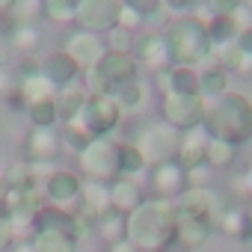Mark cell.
<instances>
[{
    "label": "cell",
    "instance_id": "cell-44",
    "mask_svg": "<svg viewBox=\"0 0 252 252\" xmlns=\"http://www.w3.org/2000/svg\"><path fill=\"white\" fill-rule=\"evenodd\" d=\"M234 42H237V48H240L246 57H252V24H249V27H243V30L237 33V39H234Z\"/></svg>",
    "mask_w": 252,
    "mask_h": 252
},
{
    "label": "cell",
    "instance_id": "cell-18",
    "mask_svg": "<svg viewBox=\"0 0 252 252\" xmlns=\"http://www.w3.org/2000/svg\"><path fill=\"white\" fill-rule=\"evenodd\" d=\"M205 149H208V134L202 128H193L181 137V146H178V163L190 172L196 166H205Z\"/></svg>",
    "mask_w": 252,
    "mask_h": 252
},
{
    "label": "cell",
    "instance_id": "cell-26",
    "mask_svg": "<svg viewBox=\"0 0 252 252\" xmlns=\"http://www.w3.org/2000/svg\"><path fill=\"white\" fill-rule=\"evenodd\" d=\"M237 160V146L225 143V140H214L208 137V149H205V163L211 169H228Z\"/></svg>",
    "mask_w": 252,
    "mask_h": 252
},
{
    "label": "cell",
    "instance_id": "cell-41",
    "mask_svg": "<svg viewBox=\"0 0 252 252\" xmlns=\"http://www.w3.org/2000/svg\"><path fill=\"white\" fill-rule=\"evenodd\" d=\"M18 27H21V21L15 12H0V42H12Z\"/></svg>",
    "mask_w": 252,
    "mask_h": 252
},
{
    "label": "cell",
    "instance_id": "cell-14",
    "mask_svg": "<svg viewBox=\"0 0 252 252\" xmlns=\"http://www.w3.org/2000/svg\"><path fill=\"white\" fill-rule=\"evenodd\" d=\"M152 184L155 190L169 199V196H181L187 190V169L178 163V160H166V163H158L155 172H152Z\"/></svg>",
    "mask_w": 252,
    "mask_h": 252
},
{
    "label": "cell",
    "instance_id": "cell-22",
    "mask_svg": "<svg viewBox=\"0 0 252 252\" xmlns=\"http://www.w3.org/2000/svg\"><path fill=\"white\" fill-rule=\"evenodd\" d=\"M211 237V220H178L175 222V240L184 249H199Z\"/></svg>",
    "mask_w": 252,
    "mask_h": 252
},
{
    "label": "cell",
    "instance_id": "cell-8",
    "mask_svg": "<svg viewBox=\"0 0 252 252\" xmlns=\"http://www.w3.org/2000/svg\"><path fill=\"white\" fill-rule=\"evenodd\" d=\"M77 160H80V169L92 178V181H113V178H119V169H116V146L107 140V137H98V140H92L80 155H77Z\"/></svg>",
    "mask_w": 252,
    "mask_h": 252
},
{
    "label": "cell",
    "instance_id": "cell-19",
    "mask_svg": "<svg viewBox=\"0 0 252 252\" xmlns=\"http://www.w3.org/2000/svg\"><path fill=\"white\" fill-rule=\"evenodd\" d=\"M80 190H83V184L71 169H57L45 181V193H48L51 202H71V199L80 196Z\"/></svg>",
    "mask_w": 252,
    "mask_h": 252
},
{
    "label": "cell",
    "instance_id": "cell-53",
    "mask_svg": "<svg viewBox=\"0 0 252 252\" xmlns=\"http://www.w3.org/2000/svg\"><path fill=\"white\" fill-rule=\"evenodd\" d=\"M243 3H246V6H252V0H243Z\"/></svg>",
    "mask_w": 252,
    "mask_h": 252
},
{
    "label": "cell",
    "instance_id": "cell-36",
    "mask_svg": "<svg viewBox=\"0 0 252 252\" xmlns=\"http://www.w3.org/2000/svg\"><path fill=\"white\" fill-rule=\"evenodd\" d=\"M60 140H63V146H68V149H71V152H77V155H80V152L92 143V137L80 128L77 122H65V128H63Z\"/></svg>",
    "mask_w": 252,
    "mask_h": 252
},
{
    "label": "cell",
    "instance_id": "cell-28",
    "mask_svg": "<svg viewBox=\"0 0 252 252\" xmlns=\"http://www.w3.org/2000/svg\"><path fill=\"white\" fill-rule=\"evenodd\" d=\"M205 21H208V36H211V42H214V45L234 42V39H237V33H240L237 21H234L231 15H211V18H205Z\"/></svg>",
    "mask_w": 252,
    "mask_h": 252
},
{
    "label": "cell",
    "instance_id": "cell-40",
    "mask_svg": "<svg viewBox=\"0 0 252 252\" xmlns=\"http://www.w3.org/2000/svg\"><path fill=\"white\" fill-rule=\"evenodd\" d=\"M122 6H128V9H134L137 15H143L146 21L149 18H155L160 9H163V0H119Z\"/></svg>",
    "mask_w": 252,
    "mask_h": 252
},
{
    "label": "cell",
    "instance_id": "cell-2",
    "mask_svg": "<svg viewBox=\"0 0 252 252\" xmlns=\"http://www.w3.org/2000/svg\"><path fill=\"white\" fill-rule=\"evenodd\" d=\"M128 237L137 249H163L175 237V205L169 199L143 202L128 217Z\"/></svg>",
    "mask_w": 252,
    "mask_h": 252
},
{
    "label": "cell",
    "instance_id": "cell-32",
    "mask_svg": "<svg viewBox=\"0 0 252 252\" xmlns=\"http://www.w3.org/2000/svg\"><path fill=\"white\" fill-rule=\"evenodd\" d=\"M36 252H74V240L68 234H60V231H39L36 234V243H33Z\"/></svg>",
    "mask_w": 252,
    "mask_h": 252
},
{
    "label": "cell",
    "instance_id": "cell-11",
    "mask_svg": "<svg viewBox=\"0 0 252 252\" xmlns=\"http://www.w3.org/2000/svg\"><path fill=\"white\" fill-rule=\"evenodd\" d=\"M95 68H98L101 77L110 83V89H116V86H122V83L137 80L140 63L134 60V54H125V51H107Z\"/></svg>",
    "mask_w": 252,
    "mask_h": 252
},
{
    "label": "cell",
    "instance_id": "cell-49",
    "mask_svg": "<svg viewBox=\"0 0 252 252\" xmlns=\"http://www.w3.org/2000/svg\"><path fill=\"white\" fill-rule=\"evenodd\" d=\"M6 193H9V184L0 178V205H3V199H6Z\"/></svg>",
    "mask_w": 252,
    "mask_h": 252
},
{
    "label": "cell",
    "instance_id": "cell-7",
    "mask_svg": "<svg viewBox=\"0 0 252 252\" xmlns=\"http://www.w3.org/2000/svg\"><path fill=\"white\" fill-rule=\"evenodd\" d=\"M178 146H181V134L175 128H169L166 122H155L143 131L137 149L143 152L146 163H166V160H175L178 158Z\"/></svg>",
    "mask_w": 252,
    "mask_h": 252
},
{
    "label": "cell",
    "instance_id": "cell-24",
    "mask_svg": "<svg viewBox=\"0 0 252 252\" xmlns=\"http://www.w3.org/2000/svg\"><path fill=\"white\" fill-rule=\"evenodd\" d=\"M36 225H39V231H60V234H68L71 240L77 237V228H74V217L71 214H65V211H60V208H42L39 214H36Z\"/></svg>",
    "mask_w": 252,
    "mask_h": 252
},
{
    "label": "cell",
    "instance_id": "cell-25",
    "mask_svg": "<svg viewBox=\"0 0 252 252\" xmlns=\"http://www.w3.org/2000/svg\"><path fill=\"white\" fill-rule=\"evenodd\" d=\"M36 175H39V163H33V160H15V163L6 166L3 181L12 190H33L36 187Z\"/></svg>",
    "mask_w": 252,
    "mask_h": 252
},
{
    "label": "cell",
    "instance_id": "cell-43",
    "mask_svg": "<svg viewBox=\"0 0 252 252\" xmlns=\"http://www.w3.org/2000/svg\"><path fill=\"white\" fill-rule=\"evenodd\" d=\"M240 3L243 0H208V9H211V15H231Z\"/></svg>",
    "mask_w": 252,
    "mask_h": 252
},
{
    "label": "cell",
    "instance_id": "cell-9",
    "mask_svg": "<svg viewBox=\"0 0 252 252\" xmlns=\"http://www.w3.org/2000/svg\"><path fill=\"white\" fill-rule=\"evenodd\" d=\"M80 68H92L101 63V57L107 54V42L104 36H95V33H86V30H74L68 39H65V48H63Z\"/></svg>",
    "mask_w": 252,
    "mask_h": 252
},
{
    "label": "cell",
    "instance_id": "cell-31",
    "mask_svg": "<svg viewBox=\"0 0 252 252\" xmlns=\"http://www.w3.org/2000/svg\"><path fill=\"white\" fill-rule=\"evenodd\" d=\"M110 98L119 104V110H137V107H143L146 92H143V83H140V80H131V83L116 86V89L110 92Z\"/></svg>",
    "mask_w": 252,
    "mask_h": 252
},
{
    "label": "cell",
    "instance_id": "cell-42",
    "mask_svg": "<svg viewBox=\"0 0 252 252\" xmlns=\"http://www.w3.org/2000/svg\"><path fill=\"white\" fill-rule=\"evenodd\" d=\"M143 24H146V18H143V15H137L134 9H128V6H122V9H119V27H122V30L137 33Z\"/></svg>",
    "mask_w": 252,
    "mask_h": 252
},
{
    "label": "cell",
    "instance_id": "cell-52",
    "mask_svg": "<svg viewBox=\"0 0 252 252\" xmlns=\"http://www.w3.org/2000/svg\"><path fill=\"white\" fill-rule=\"evenodd\" d=\"M249 187H252V169H249Z\"/></svg>",
    "mask_w": 252,
    "mask_h": 252
},
{
    "label": "cell",
    "instance_id": "cell-47",
    "mask_svg": "<svg viewBox=\"0 0 252 252\" xmlns=\"http://www.w3.org/2000/svg\"><path fill=\"white\" fill-rule=\"evenodd\" d=\"M110 252H140L131 240H116L113 246H110Z\"/></svg>",
    "mask_w": 252,
    "mask_h": 252
},
{
    "label": "cell",
    "instance_id": "cell-3",
    "mask_svg": "<svg viewBox=\"0 0 252 252\" xmlns=\"http://www.w3.org/2000/svg\"><path fill=\"white\" fill-rule=\"evenodd\" d=\"M166 42L172 48V65H199L214 54V42L208 36V21L202 15H178L166 24Z\"/></svg>",
    "mask_w": 252,
    "mask_h": 252
},
{
    "label": "cell",
    "instance_id": "cell-12",
    "mask_svg": "<svg viewBox=\"0 0 252 252\" xmlns=\"http://www.w3.org/2000/svg\"><path fill=\"white\" fill-rule=\"evenodd\" d=\"M39 71L45 74V80H48L54 89H63V86H71L83 68H80L65 51H51V54L39 63Z\"/></svg>",
    "mask_w": 252,
    "mask_h": 252
},
{
    "label": "cell",
    "instance_id": "cell-20",
    "mask_svg": "<svg viewBox=\"0 0 252 252\" xmlns=\"http://www.w3.org/2000/svg\"><path fill=\"white\" fill-rule=\"evenodd\" d=\"M225 92H228V71L222 65H217V63L202 65V71H199V95L205 101H214V98H220Z\"/></svg>",
    "mask_w": 252,
    "mask_h": 252
},
{
    "label": "cell",
    "instance_id": "cell-27",
    "mask_svg": "<svg viewBox=\"0 0 252 252\" xmlns=\"http://www.w3.org/2000/svg\"><path fill=\"white\" fill-rule=\"evenodd\" d=\"M116 169L119 175H137L140 169H146V158L134 143H119L116 146Z\"/></svg>",
    "mask_w": 252,
    "mask_h": 252
},
{
    "label": "cell",
    "instance_id": "cell-50",
    "mask_svg": "<svg viewBox=\"0 0 252 252\" xmlns=\"http://www.w3.org/2000/svg\"><path fill=\"white\" fill-rule=\"evenodd\" d=\"M18 252H36V249H33V246H21Z\"/></svg>",
    "mask_w": 252,
    "mask_h": 252
},
{
    "label": "cell",
    "instance_id": "cell-45",
    "mask_svg": "<svg viewBox=\"0 0 252 252\" xmlns=\"http://www.w3.org/2000/svg\"><path fill=\"white\" fill-rule=\"evenodd\" d=\"M196 3H199V0H163V6H166L169 12H178V15H181V12H190Z\"/></svg>",
    "mask_w": 252,
    "mask_h": 252
},
{
    "label": "cell",
    "instance_id": "cell-1",
    "mask_svg": "<svg viewBox=\"0 0 252 252\" xmlns=\"http://www.w3.org/2000/svg\"><path fill=\"white\" fill-rule=\"evenodd\" d=\"M202 131L214 140L243 146L252 140V101L243 92H225L208 101Z\"/></svg>",
    "mask_w": 252,
    "mask_h": 252
},
{
    "label": "cell",
    "instance_id": "cell-21",
    "mask_svg": "<svg viewBox=\"0 0 252 252\" xmlns=\"http://www.w3.org/2000/svg\"><path fill=\"white\" fill-rule=\"evenodd\" d=\"M86 89L83 86H63V89H57V95H54V104H57V116L63 119V122H74L77 116H80V110H83V104H86Z\"/></svg>",
    "mask_w": 252,
    "mask_h": 252
},
{
    "label": "cell",
    "instance_id": "cell-34",
    "mask_svg": "<svg viewBox=\"0 0 252 252\" xmlns=\"http://www.w3.org/2000/svg\"><path fill=\"white\" fill-rule=\"evenodd\" d=\"M211 57H214L217 65H222L225 71H237L246 54L237 48V42H225V45H214V54H211Z\"/></svg>",
    "mask_w": 252,
    "mask_h": 252
},
{
    "label": "cell",
    "instance_id": "cell-35",
    "mask_svg": "<svg viewBox=\"0 0 252 252\" xmlns=\"http://www.w3.org/2000/svg\"><path fill=\"white\" fill-rule=\"evenodd\" d=\"M98 225H101V234H104L107 240H113V243L122 240V234L128 231V222H125V220L119 217V211H113V208L98 217Z\"/></svg>",
    "mask_w": 252,
    "mask_h": 252
},
{
    "label": "cell",
    "instance_id": "cell-38",
    "mask_svg": "<svg viewBox=\"0 0 252 252\" xmlns=\"http://www.w3.org/2000/svg\"><path fill=\"white\" fill-rule=\"evenodd\" d=\"M104 42H107V51H125V54H134L137 33L116 27V30H110V33H107V39H104Z\"/></svg>",
    "mask_w": 252,
    "mask_h": 252
},
{
    "label": "cell",
    "instance_id": "cell-17",
    "mask_svg": "<svg viewBox=\"0 0 252 252\" xmlns=\"http://www.w3.org/2000/svg\"><path fill=\"white\" fill-rule=\"evenodd\" d=\"M143 205V187L137 184V181H131L128 175L125 178H113L110 181V208L113 211H137Z\"/></svg>",
    "mask_w": 252,
    "mask_h": 252
},
{
    "label": "cell",
    "instance_id": "cell-13",
    "mask_svg": "<svg viewBox=\"0 0 252 252\" xmlns=\"http://www.w3.org/2000/svg\"><path fill=\"white\" fill-rule=\"evenodd\" d=\"M214 214V196L208 187H190L175 202V222L178 220H211Z\"/></svg>",
    "mask_w": 252,
    "mask_h": 252
},
{
    "label": "cell",
    "instance_id": "cell-16",
    "mask_svg": "<svg viewBox=\"0 0 252 252\" xmlns=\"http://www.w3.org/2000/svg\"><path fill=\"white\" fill-rule=\"evenodd\" d=\"M24 149H27V158L33 163H48V160H54L60 155L63 140H60V134H54V128H36L27 137V146Z\"/></svg>",
    "mask_w": 252,
    "mask_h": 252
},
{
    "label": "cell",
    "instance_id": "cell-5",
    "mask_svg": "<svg viewBox=\"0 0 252 252\" xmlns=\"http://www.w3.org/2000/svg\"><path fill=\"white\" fill-rule=\"evenodd\" d=\"M119 119H122V110L110 95H89L74 122L92 140H98V137H107L119 128Z\"/></svg>",
    "mask_w": 252,
    "mask_h": 252
},
{
    "label": "cell",
    "instance_id": "cell-30",
    "mask_svg": "<svg viewBox=\"0 0 252 252\" xmlns=\"http://www.w3.org/2000/svg\"><path fill=\"white\" fill-rule=\"evenodd\" d=\"M83 193V208L86 211H92L95 217H101L104 211H110V184H104V181H89V187H83L80 190Z\"/></svg>",
    "mask_w": 252,
    "mask_h": 252
},
{
    "label": "cell",
    "instance_id": "cell-51",
    "mask_svg": "<svg viewBox=\"0 0 252 252\" xmlns=\"http://www.w3.org/2000/svg\"><path fill=\"white\" fill-rule=\"evenodd\" d=\"M0 68H3V48H0Z\"/></svg>",
    "mask_w": 252,
    "mask_h": 252
},
{
    "label": "cell",
    "instance_id": "cell-6",
    "mask_svg": "<svg viewBox=\"0 0 252 252\" xmlns=\"http://www.w3.org/2000/svg\"><path fill=\"white\" fill-rule=\"evenodd\" d=\"M119 0H77L74 30H86L95 36H107L119 27Z\"/></svg>",
    "mask_w": 252,
    "mask_h": 252
},
{
    "label": "cell",
    "instance_id": "cell-46",
    "mask_svg": "<svg viewBox=\"0 0 252 252\" xmlns=\"http://www.w3.org/2000/svg\"><path fill=\"white\" fill-rule=\"evenodd\" d=\"M9 240H12V222L9 217H0V252L9 246Z\"/></svg>",
    "mask_w": 252,
    "mask_h": 252
},
{
    "label": "cell",
    "instance_id": "cell-33",
    "mask_svg": "<svg viewBox=\"0 0 252 252\" xmlns=\"http://www.w3.org/2000/svg\"><path fill=\"white\" fill-rule=\"evenodd\" d=\"M27 116H30V122H33V128H54V125L60 122L54 98H45V101L30 104V107H27Z\"/></svg>",
    "mask_w": 252,
    "mask_h": 252
},
{
    "label": "cell",
    "instance_id": "cell-37",
    "mask_svg": "<svg viewBox=\"0 0 252 252\" xmlns=\"http://www.w3.org/2000/svg\"><path fill=\"white\" fill-rule=\"evenodd\" d=\"M12 45H15L24 57H30V54L39 48V27H36V24H21L18 33H15V39H12Z\"/></svg>",
    "mask_w": 252,
    "mask_h": 252
},
{
    "label": "cell",
    "instance_id": "cell-15",
    "mask_svg": "<svg viewBox=\"0 0 252 252\" xmlns=\"http://www.w3.org/2000/svg\"><path fill=\"white\" fill-rule=\"evenodd\" d=\"M158 83L166 92L178 95H199V71L193 65H169L166 71H158Z\"/></svg>",
    "mask_w": 252,
    "mask_h": 252
},
{
    "label": "cell",
    "instance_id": "cell-54",
    "mask_svg": "<svg viewBox=\"0 0 252 252\" xmlns=\"http://www.w3.org/2000/svg\"><path fill=\"white\" fill-rule=\"evenodd\" d=\"M143 252H158V249H143Z\"/></svg>",
    "mask_w": 252,
    "mask_h": 252
},
{
    "label": "cell",
    "instance_id": "cell-4",
    "mask_svg": "<svg viewBox=\"0 0 252 252\" xmlns=\"http://www.w3.org/2000/svg\"><path fill=\"white\" fill-rule=\"evenodd\" d=\"M205 110L208 101L202 95H178V92H166L160 101V116L169 128L175 131H193L202 128L205 122Z\"/></svg>",
    "mask_w": 252,
    "mask_h": 252
},
{
    "label": "cell",
    "instance_id": "cell-29",
    "mask_svg": "<svg viewBox=\"0 0 252 252\" xmlns=\"http://www.w3.org/2000/svg\"><path fill=\"white\" fill-rule=\"evenodd\" d=\"M74 12H77V0H45L42 3V18L51 24H74Z\"/></svg>",
    "mask_w": 252,
    "mask_h": 252
},
{
    "label": "cell",
    "instance_id": "cell-10",
    "mask_svg": "<svg viewBox=\"0 0 252 252\" xmlns=\"http://www.w3.org/2000/svg\"><path fill=\"white\" fill-rule=\"evenodd\" d=\"M134 60L152 71H166L172 65V48L163 33H146L134 45Z\"/></svg>",
    "mask_w": 252,
    "mask_h": 252
},
{
    "label": "cell",
    "instance_id": "cell-23",
    "mask_svg": "<svg viewBox=\"0 0 252 252\" xmlns=\"http://www.w3.org/2000/svg\"><path fill=\"white\" fill-rule=\"evenodd\" d=\"M18 95L21 101L30 107L36 101H45V98H54V86L45 80L42 71H33V74H18Z\"/></svg>",
    "mask_w": 252,
    "mask_h": 252
},
{
    "label": "cell",
    "instance_id": "cell-39",
    "mask_svg": "<svg viewBox=\"0 0 252 252\" xmlns=\"http://www.w3.org/2000/svg\"><path fill=\"white\" fill-rule=\"evenodd\" d=\"M42 3L45 0H18L15 3V15L21 24H36V18H42Z\"/></svg>",
    "mask_w": 252,
    "mask_h": 252
},
{
    "label": "cell",
    "instance_id": "cell-48",
    "mask_svg": "<svg viewBox=\"0 0 252 252\" xmlns=\"http://www.w3.org/2000/svg\"><path fill=\"white\" fill-rule=\"evenodd\" d=\"M18 0H0V12H12Z\"/></svg>",
    "mask_w": 252,
    "mask_h": 252
}]
</instances>
